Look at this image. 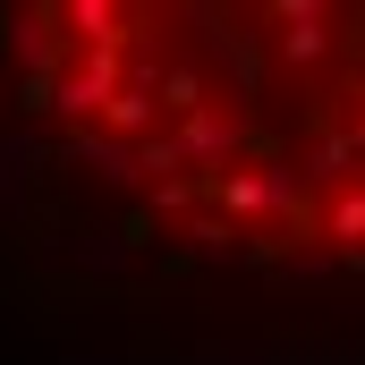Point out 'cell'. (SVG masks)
I'll use <instances>...</instances> for the list:
<instances>
[{
    "mask_svg": "<svg viewBox=\"0 0 365 365\" xmlns=\"http://www.w3.org/2000/svg\"><path fill=\"white\" fill-rule=\"evenodd\" d=\"M60 162H86V170H102L110 187H136V179H145V162H136V145H119V136H102V128H77Z\"/></svg>",
    "mask_w": 365,
    "mask_h": 365,
    "instance_id": "7",
    "label": "cell"
},
{
    "mask_svg": "<svg viewBox=\"0 0 365 365\" xmlns=\"http://www.w3.org/2000/svg\"><path fill=\"white\" fill-rule=\"evenodd\" d=\"M153 110H162V119L204 110V77H195V68H162V77H153Z\"/></svg>",
    "mask_w": 365,
    "mask_h": 365,
    "instance_id": "10",
    "label": "cell"
},
{
    "mask_svg": "<svg viewBox=\"0 0 365 365\" xmlns=\"http://www.w3.org/2000/svg\"><path fill=\"white\" fill-rule=\"evenodd\" d=\"M128 255H136L128 230H86V238H77V264H86V272H128Z\"/></svg>",
    "mask_w": 365,
    "mask_h": 365,
    "instance_id": "11",
    "label": "cell"
},
{
    "mask_svg": "<svg viewBox=\"0 0 365 365\" xmlns=\"http://www.w3.org/2000/svg\"><path fill=\"white\" fill-rule=\"evenodd\" d=\"M323 230H331V247H365V187H340V195H331Z\"/></svg>",
    "mask_w": 365,
    "mask_h": 365,
    "instance_id": "13",
    "label": "cell"
},
{
    "mask_svg": "<svg viewBox=\"0 0 365 365\" xmlns=\"http://www.w3.org/2000/svg\"><path fill=\"white\" fill-rule=\"evenodd\" d=\"M17 102H26V119H43V110H51V77H26V86H17Z\"/></svg>",
    "mask_w": 365,
    "mask_h": 365,
    "instance_id": "17",
    "label": "cell"
},
{
    "mask_svg": "<svg viewBox=\"0 0 365 365\" xmlns=\"http://www.w3.org/2000/svg\"><path fill=\"white\" fill-rule=\"evenodd\" d=\"M34 179H43V145H34L26 128H0V204L17 212V204L34 195Z\"/></svg>",
    "mask_w": 365,
    "mask_h": 365,
    "instance_id": "8",
    "label": "cell"
},
{
    "mask_svg": "<svg viewBox=\"0 0 365 365\" xmlns=\"http://www.w3.org/2000/svg\"><path fill=\"white\" fill-rule=\"evenodd\" d=\"M51 26H68V43H86V51H128V34H136L119 0H60Z\"/></svg>",
    "mask_w": 365,
    "mask_h": 365,
    "instance_id": "6",
    "label": "cell"
},
{
    "mask_svg": "<svg viewBox=\"0 0 365 365\" xmlns=\"http://www.w3.org/2000/svg\"><path fill=\"white\" fill-rule=\"evenodd\" d=\"M187 238H195V247H204V255H230V238H238V230H230V221H212V212H204V221H195V230H187Z\"/></svg>",
    "mask_w": 365,
    "mask_h": 365,
    "instance_id": "16",
    "label": "cell"
},
{
    "mask_svg": "<svg viewBox=\"0 0 365 365\" xmlns=\"http://www.w3.org/2000/svg\"><path fill=\"white\" fill-rule=\"evenodd\" d=\"M119 93V51H68V68L51 77V119L68 128H93Z\"/></svg>",
    "mask_w": 365,
    "mask_h": 365,
    "instance_id": "2",
    "label": "cell"
},
{
    "mask_svg": "<svg viewBox=\"0 0 365 365\" xmlns=\"http://www.w3.org/2000/svg\"><path fill=\"white\" fill-rule=\"evenodd\" d=\"M0 51L17 68H34V77H60L68 68V43H60L51 9H0Z\"/></svg>",
    "mask_w": 365,
    "mask_h": 365,
    "instance_id": "5",
    "label": "cell"
},
{
    "mask_svg": "<svg viewBox=\"0 0 365 365\" xmlns=\"http://www.w3.org/2000/svg\"><path fill=\"white\" fill-rule=\"evenodd\" d=\"M195 204V179H153V212H187Z\"/></svg>",
    "mask_w": 365,
    "mask_h": 365,
    "instance_id": "15",
    "label": "cell"
},
{
    "mask_svg": "<svg viewBox=\"0 0 365 365\" xmlns=\"http://www.w3.org/2000/svg\"><path fill=\"white\" fill-rule=\"evenodd\" d=\"M93 128H102V136H119V145H145V136H162V110H153V93L119 86V93H110V110H102Z\"/></svg>",
    "mask_w": 365,
    "mask_h": 365,
    "instance_id": "9",
    "label": "cell"
},
{
    "mask_svg": "<svg viewBox=\"0 0 365 365\" xmlns=\"http://www.w3.org/2000/svg\"><path fill=\"white\" fill-rule=\"evenodd\" d=\"M340 136H349V145L365 153V93H357V110H349V128H340Z\"/></svg>",
    "mask_w": 365,
    "mask_h": 365,
    "instance_id": "18",
    "label": "cell"
},
{
    "mask_svg": "<svg viewBox=\"0 0 365 365\" xmlns=\"http://www.w3.org/2000/svg\"><path fill=\"white\" fill-rule=\"evenodd\" d=\"M340 264H349L340 247H297V255H289V280H331Z\"/></svg>",
    "mask_w": 365,
    "mask_h": 365,
    "instance_id": "14",
    "label": "cell"
},
{
    "mask_svg": "<svg viewBox=\"0 0 365 365\" xmlns=\"http://www.w3.org/2000/svg\"><path fill=\"white\" fill-rule=\"evenodd\" d=\"M170 136V153H179V170H230L238 162V145H247V128H238V110H221V102H204V110H187L179 128H162Z\"/></svg>",
    "mask_w": 365,
    "mask_h": 365,
    "instance_id": "3",
    "label": "cell"
},
{
    "mask_svg": "<svg viewBox=\"0 0 365 365\" xmlns=\"http://www.w3.org/2000/svg\"><path fill=\"white\" fill-rule=\"evenodd\" d=\"M272 60L280 68H314V60H331V9L323 0H272Z\"/></svg>",
    "mask_w": 365,
    "mask_h": 365,
    "instance_id": "4",
    "label": "cell"
},
{
    "mask_svg": "<svg viewBox=\"0 0 365 365\" xmlns=\"http://www.w3.org/2000/svg\"><path fill=\"white\" fill-rule=\"evenodd\" d=\"M306 162H314V179H331V187H357V179H365V153L349 145V136H323Z\"/></svg>",
    "mask_w": 365,
    "mask_h": 365,
    "instance_id": "12",
    "label": "cell"
},
{
    "mask_svg": "<svg viewBox=\"0 0 365 365\" xmlns=\"http://www.w3.org/2000/svg\"><path fill=\"white\" fill-rule=\"evenodd\" d=\"M204 195L230 212V221H280V212H297V179L289 170H255V162H230V170H212Z\"/></svg>",
    "mask_w": 365,
    "mask_h": 365,
    "instance_id": "1",
    "label": "cell"
}]
</instances>
